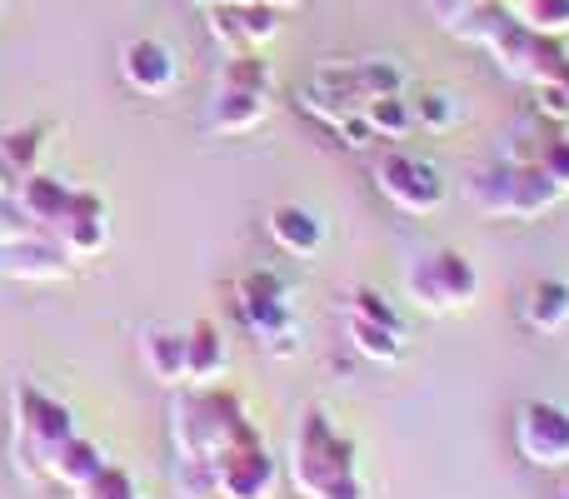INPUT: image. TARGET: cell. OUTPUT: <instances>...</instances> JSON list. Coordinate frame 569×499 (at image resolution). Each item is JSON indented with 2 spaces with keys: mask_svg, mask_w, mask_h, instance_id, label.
<instances>
[{
  "mask_svg": "<svg viewBox=\"0 0 569 499\" xmlns=\"http://www.w3.org/2000/svg\"><path fill=\"white\" fill-rule=\"evenodd\" d=\"M246 440H260V425L250 420L246 400L236 390L196 385L170 410V445H176V485L186 499H220L216 495V460Z\"/></svg>",
  "mask_w": 569,
  "mask_h": 499,
  "instance_id": "6da1fadb",
  "label": "cell"
},
{
  "mask_svg": "<svg viewBox=\"0 0 569 499\" xmlns=\"http://www.w3.org/2000/svg\"><path fill=\"white\" fill-rule=\"evenodd\" d=\"M450 36L470 40V46H485L505 76L530 86V90L545 86V80L569 76V50L560 46V36L530 30L505 0H480V6H470Z\"/></svg>",
  "mask_w": 569,
  "mask_h": 499,
  "instance_id": "7a4b0ae2",
  "label": "cell"
},
{
  "mask_svg": "<svg viewBox=\"0 0 569 499\" xmlns=\"http://www.w3.org/2000/svg\"><path fill=\"white\" fill-rule=\"evenodd\" d=\"M295 495L300 499H370V485L360 475V455H355L350 435L335 430L325 410H305L295 425L290 460H284Z\"/></svg>",
  "mask_w": 569,
  "mask_h": 499,
  "instance_id": "3957f363",
  "label": "cell"
},
{
  "mask_svg": "<svg viewBox=\"0 0 569 499\" xmlns=\"http://www.w3.org/2000/svg\"><path fill=\"white\" fill-rule=\"evenodd\" d=\"M405 70L395 60H355V66H325L300 86V110H310L320 126H340L345 116L365 110L380 96H400Z\"/></svg>",
  "mask_w": 569,
  "mask_h": 499,
  "instance_id": "277c9868",
  "label": "cell"
},
{
  "mask_svg": "<svg viewBox=\"0 0 569 499\" xmlns=\"http://www.w3.org/2000/svg\"><path fill=\"white\" fill-rule=\"evenodd\" d=\"M270 86H276V66H270L260 50L230 56L216 76L206 130L210 136H250V130L270 116Z\"/></svg>",
  "mask_w": 569,
  "mask_h": 499,
  "instance_id": "5b68a950",
  "label": "cell"
},
{
  "mask_svg": "<svg viewBox=\"0 0 569 499\" xmlns=\"http://www.w3.org/2000/svg\"><path fill=\"white\" fill-rule=\"evenodd\" d=\"M10 420H16V445H10V455H16V475H26V480H46L50 455L76 435V415H70L56 395L40 390V385L20 380L16 390H10Z\"/></svg>",
  "mask_w": 569,
  "mask_h": 499,
  "instance_id": "8992f818",
  "label": "cell"
},
{
  "mask_svg": "<svg viewBox=\"0 0 569 499\" xmlns=\"http://www.w3.org/2000/svg\"><path fill=\"white\" fill-rule=\"evenodd\" d=\"M560 200H565V190L525 156L480 170V176L470 180V206L495 220H540L545 210H555Z\"/></svg>",
  "mask_w": 569,
  "mask_h": 499,
  "instance_id": "52a82bcc",
  "label": "cell"
},
{
  "mask_svg": "<svg viewBox=\"0 0 569 499\" xmlns=\"http://www.w3.org/2000/svg\"><path fill=\"white\" fill-rule=\"evenodd\" d=\"M405 295L425 315H455L480 300V265L465 250H430L405 265Z\"/></svg>",
  "mask_w": 569,
  "mask_h": 499,
  "instance_id": "ba28073f",
  "label": "cell"
},
{
  "mask_svg": "<svg viewBox=\"0 0 569 499\" xmlns=\"http://www.w3.org/2000/svg\"><path fill=\"white\" fill-rule=\"evenodd\" d=\"M236 310L246 320V330L266 345L270 355H295V335H300V320H295L290 305V280L276 270H246L236 280Z\"/></svg>",
  "mask_w": 569,
  "mask_h": 499,
  "instance_id": "9c48e42d",
  "label": "cell"
},
{
  "mask_svg": "<svg viewBox=\"0 0 569 499\" xmlns=\"http://www.w3.org/2000/svg\"><path fill=\"white\" fill-rule=\"evenodd\" d=\"M375 186H380V196L390 200L400 216H435V210H445V176L430 166L425 156H410V150H385L380 160H375Z\"/></svg>",
  "mask_w": 569,
  "mask_h": 499,
  "instance_id": "30bf717a",
  "label": "cell"
},
{
  "mask_svg": "<svg viewBox=\"0 0 569 499\" xmlns=\"http://www.w3.org/2000/svg\"><path fill=\"white\" fill-rule=\"evenodd\" d=\"M10 206H16L20 216H26V226H30V230H46V236H60V230H66L76 216H86V210H100L106 200H100L96 190L66 186V180L50 176V170H36V176H26V180L16 186Z\"/></svg>",
  "mask_w": 569,
  "mask_h": 499,
  "instance_id": "8fae6325",
  "label": "cell"
},
{
  "mask_svg": "<svg viewBox=\"0 0 569 499\" xmlns=\"http://www.w3.org/2000/svg\"><path fill=\"white\" fill-rule=\"evenodd\" d=\"M515 450L535 470H569V405L525 400L515 410Z\"/></svg>",
  "mask_w": 569,
  "mask_h": 499,
  "instance_id": "7c38bea8",
  "label": "cell"
},
{
  "mask_svg": "<svg viewBox=\"0 0 569 499\" xmlns=\"http://www.w3.org/2000/svg\"><path fill=\"white\" fill-rule=\"evenodd\" d=\"M216 495L220 499H276L280 495V460L266 440H246L216 460Z\"/></svg>",
  "mask_w": 569,
  "mask_h": 499,
  "instance_id": "4fadbf2b",
  "label": "cell"
},
{
  "mask_svg": "<svg viewBox=\"0 0 569 499\" xmlns=\"http://www.w3.org/2000/svg\"><path fill=\"white\" fill-rule=\"evenodd\" d=\"M206 30L226 56H250V50L270 46L280 36V10L276 6H250V0H236V6H206Z\"/></svg>",
  "mask_w": 569,
  "mask_h": 499,
  "instance_id": "5bb4252c",
  "label": "cell"
},
{
  "mask_svg": "<svg viewBox=\"0 0 569 499\" xmlns=\"http://www.w3.org/2000/svg\"><path fill=\"white\" fill-rule=\"evenodd\" d=\"M120 80H126L136 96L160 100V96L176 90L180 60H176V50H170L166 40H150V36L126 40V46H120Z\"/></svg>",
  "mask_w": 569,
  "mask_h": 499,
  "instance_id": "9a60e30c",
  "label": "cell"
},
{
  "mask_svg": "<svg viewBox=\"0 0 569 499\" xmlns=\"http://www.w3.org/2000/svg\"><path fill=\"white\" fill-rule=\"evenodd\" d=\"M66 270H70V255L46 230H30V236L0 246V275H16V280H60Z\"/></svg>",
  "mask_w": 569,
  "mask_h": 499,
  "instance_id": "2e32d148",
  "label": "cell"
},
{
  "mask_svg": "<svg viewBox=\"0 0 569 499\" xmlns=\"http://www.w3.org/2000/svg\"><path fill=\"white\" fill-rule=\"evenodd\" d=\"M266 230H270V240L290 255V260H315L320 246H325L320 216H315V210H305V206H276L266 216Z\"/></svg>",
  "mask_w": 569,
  "mask_h": 499,
  "instance_id": "e0dca14e",
  "label": "cell"
},
{
  "mask_svg": "<svg viewBox=\"0 0 569 499\" xmlns=\"http://www.w3.org/2000/svg\"><path fill=\"white\" fill-rule=\"evenodd\" d=\"M140 360H146L150 380L180 390L186 385V330H170V325H150L140 335Z\"/></svg>",
  "mask_w": 569,
  "mask_h": 499,
  "instance_id": "ac0fdd59",
  "label": "cell"
},
{
  "mask_svg": "<svg viewBox=\"0 0 569 499\" xmlns=\"http://www.w3.org/2000/svg\"><path fill=\"white\" fill-rule=\"evenodd\" d=\"M226 335H220V325L200 320L186 330V385H216L220 375H226Z\"/></svg>",
  "mask_w": 569,
  "mask_h": 499,
  "instance_id": "d6986e66",
  "label": "cell"
},
{
  "mask_svg": "<svg viewBox=\"0 0 569 499\" xmlns=\"http://www.w3.org/2000/svg\"><path fill=\"white\" fill-rule=\"evenodd\" d=\"M100 465H106V450H100L96 440H86V435H70L66 445H60L56 455H50V465H46V480H56V485H66L70 495L80 490V485H90L100 475Z\"/></svg>",
  "mask_w": 569,
  "mask_h": 499,
  "instance_id": "ffe728a7",
  "label": "cell"
},
{
  "mask_svg": "<svg viewBox=\"0 0 569 499\" xmlns=\"http://www.w3.org/2000/svg\"><path fill=\"white\" fill-rule=\"evenodd\" d=\"M520 320L530 325L535 335H560L569 325V280H535L525 290Z\"/></svg>",
  "mask_w": 569,
  "mask_h": 499,
  "instance_id": "44dd1931",
  "label": "cell"
},
{
  "mask_svg": "<svg viewBox=\"0 0 569 499\" xmlns=\"http://www.w3.org/2000/svg\"><path fill=\"white\" fill-rule=\"evenodd\" d=\"M50 136H56V126H50V120L0 130V150H6V160H10V170H16V180H26V176H36V170H46Z\"/></svg>",
  "mask_w": 569,
  "mask_h": 499,
  "instance_id": "7402d4cb",
  "label": "cell"
},
{
  "mask_svg": "<svg viewBox=\"0 0 569 499\" xmlns=\"http://www.w3.org/2000/svg\"><path fill=\"white\" fill-rule=\"evenodd\" d=\"M345 335H350L355 355H365V360H375V365L405 360V335L385 330V325H370V320H360V315H345Z\"/></svg>",
  "mask_w": 569,
  "mask_h": 499,
  "instance_id": "603a6c76",
  "label": "cell"
},
{
  "mask_svg": "<svg viewBox=\"0 0 569 499\" xmlns=\"http://www.w3.org/2000/svg\"><path fill=\"white\" fill-rule=\"evenodd\" d=\"M60 246H66L70 260H90V255H100L110 246V210H86V216H76L66 230H60Z\"/></svg>",
  "mask_w": 569,
  "mask_h": 499,
  "instance_id": "cb8c5ba5",
  "label": "cell"
},
{
  "mask_svg": "<svg viewBox=\"0 0 569 499\" xmlns=\"http://www.w3.org/2000/svg\"><path fill=\"white\" fill-rule=\"evenodd\" d=\"M410 106H415V126L430 130V136H450L465 120L460 96H450V90H420V100H410Z\"/></svg>",
  "mask_w": 569,
  "mask_h": 499,
  "instance_id": "d4e9b609",
  "label": "cell"
},
{
  "mask_svg": "<svg viewBox=\"0 0 569 499\" xmlns=\"http://www.w3.org/2000/svg\"><path fill=\"white\" fill-rule=\"evenodd\" d=\"M345 315H360V320L385 325V330L405 335V315H400V305H395L385 290H375V285H355V290L345 295Z\"/></svg>",
  "mask_w": 569,
  "mask_h": 499,
  "instance_id": "484cf974",
  "label": "cell"
},
{
  "mask_svg": "<svg viewBox=\"0 0 569 499\" xmlns=\"http://www.w3.org/2000/svg\"><path fill=\"white\" fill-rule=\"evenodd\" d=\"M365 120L375 126V136L380 140H400V136H410L415 130V106L405 100V90L400 96H380V100L365 106Z\"/></svg>",
  "mask_w": 569,
  "mask_h": 499,
  "instance_id": "4316f807",
  "label": "cell"
},
{
  "mask_svg": "<svg viewBox=\"0 0 569 499\" xmlns=\"http://www.w3.org/2000/svg\"><path fill=\"white\" fill-rule=\"evenodd\" d=\"M540 36H569V0H505Z\"/></svg>",
  "mask_w": 569,
  "mask_h": 499,
  "instance_id": "83f0119b",
  "label": "cell"
},
{
  "mask_svg": "<svg viewBox=\"0 0 569 499\" xmlns=\"http://www.w3.org/2000/svg\"><path fill=\"white\" fill-rule=\"evenodd\" d=\"M525 160H535V166H540L545 176H550L555 186H560L565 196H569V136H565V130H555V136H545L540 146H535Z\"/></svg>",
  "mask_w": 569,
  "mask_h": 499,
  "instance_id": "f1b7e54d",
  "label": "cell"
},
{
  "mask_svg": "<svg viewBox=\"0 0 569 499\" xmlns=\"http://www.w3.org/2000/svg\"><path fill=\"white\" fill-rule=\"evenodd\" d=\"M76 499H140L136 480H130V470H120V465H100V475L90 485H80Z\"/></svg>",
  "mask_w": 569,
  "mask_h": 499,
  "instance_id": "f546056e",
  "label": "cell"
},
{
  "mask_svg": "<svg viewBox=\"0 0 569 499\" xmlns=\"http://www.w3.org/2000/svg\"><path fill=\"white\" fill-rule=\"evenodd\" d=\"M535 106H540V116L550 120V126H569V76L535 86Z\"/></svg>",
  "mask_w": 569,
  "mask_h": 499,
  "instance_id": "4dcf8cb0",
  "label": "cell"
},
{
  "mask_svg": "<svg viewBox=\"0 0 569 499\" xmlns=\"http://www.w3.org/2000/svg\"><path fill=\"white\" fill-rule=\"evenodd\" d=\"M330 130H335V136H340L350 150H370L375 140H380V136H375V126H370V120H365V110H355V116H345L340 126H330Z\"/></svg>",
  "mask_w": 569,
  "mask_h": 499,
  "instance_id": "1f68e13d",
  "label": "cell"
},
{
  "mask_svg": "<svg viewBox=\"0 0 569 499\" xmlns=\"http://www.w3.org/2000/svg\"><path fill=\"white\" fill-rule=\"evenodd\" d=\"M425 6H430V16L440 20L445 30H455V26H460V16L470 10V0H425Z\"/></svg>",
  "mask_w": 569,
  "mask_h": 499,
  "instance_id": "d6a6232c",
  "label": "cell"
},
{
  "mask_svg": "<svg viewBox=\"0 0 569 499\" xmlns=\"http://www.w3.org/2000/svg\"><path fill=\"white\" fill-rule=\"evenodd\" d=\"M190 6H236V0H190ZM250 6H276V10H290V6H305V0H250Z\"/></svg>",
  "mask_w": 569,
  "mask_h": 499,
  "instance_id": "836d02e7",
  "label": "cell"
},
{
  "mask_svg": "<svg viewBox=\"0 0 569 499\" xmlns=\"http://www.w3.org/2000/svg\"><path fill=\"white\" fill-rule=\"evenodd\" d=\"M16 186H20V180H16V170H10L6 150H0V200H10V196H16Z\"/></svg>",
  "mask_w": 569,
  "mask_h": 499,
  "instance_id": "e575fe53",
  "label": "cell"
},
{
  "mask_svg": "<svg viewBox=\"0 0 569 499\" xmlns=\"http://www.w3.org/2000/svg\"><path fill=\"white\" fill-rule=\"evenodd\" d=\"M555 499H569V475L560 480V490H555Z\"/></svg>",
  "mask_w": 569,
  "mask_h": 499,
  "instance_id": "d590c367",
  "label": "cell"
},
{
  "mask_svg": "<svg viewBox=\"0 0 569 499\" xmlns=\"http://www.w3.org/2000/svg\"><path fill=\"white\" fill-rule=\"evenodd\" d=\"M470 6H480V0H470Z\"/></svg>",
  "mask_w": 569,
  "mask_h": 499,
  "instance_id": "8d00e7d4",
  "label": "cell"
}]
</instances>
